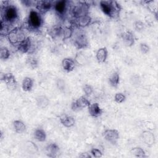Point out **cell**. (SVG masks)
Returning <instances> with one entry per match:
<instances>
[{"label":"cell","instance_id":"1","mask_svg":"<svg viewBox=\"0 0 158 158\" xmlns=\"http://www.w3.org/2000/svg\"><path fill=\"white\" fill-rule=\"evenodd\" d=\"M29 21L30 25L35 28L40 27L42 23V20L40 15L35 11H30L29 14Z\"/></svg>","mask_w":158,"mask_h":158},{"label":"cell","instance_id":"2","mask_svg":"<svg viewBox=\"0 0 158 158\" xmlns=\"http://www.w3.org/2000/svg\"><path fill=\"white\" fill-rule=\"evenodd\" d=\"M104 138L112 143H115L119 139V132L115 130H107L104 133Z\"/></svg>","mask_w":158,"mask_h":158},{"label":"cell","instance_id":"3","mask_svg":"<svg viewBox=\"0 0 158 158\" xmlns=\"http://www.w3.org/2000/svg\"><path fill=\"white\" fill-rule=\"evenodd\" d=\"M90 105V102L85 97H81L78 99L76 101L73 103L72 108L74 111H78L83 107L89 106Z\"/></svg>","mask_w":158,"mask_h":158},{"label":"cell","instance_id":"4","mask_svg":"<svg viewBox=\"0 0 158 158\" xmlns=\"http://www.w3.org/2000/svg\"><path fill=\"white\" fill-rule=\"evenodd\" d=\"M18 16L17 10L14 6L8 7L5 12V18L8 21H14Z\"/></svg>","mask_w":158,"mask_h":158},{"label":"cell","instance_id":"5","mask_svg":"<svg viewBox=\"0 0 158 158\" xmlns=\"http://www.w3.org/2000/svg\"><path fill=\"white\" fill-rule=\"evenodd\" d=\"M101 8L103 13L107 16H111L113 14V7L111 5V2H101L100 3Z\"/></svg>","mask_w":158,"mask_h":158},{"label":"cell","instance_id":"6","mask_svg":"<svg viewBox=\"0 0 158 158\" xmlns=\"http://www.w3.org/2000/svg\"><path fill=\"white\" fill-rule=\"evenodd\" d=\"M107 56V50L106 48H100L96 53V59L100 63H104Z\"/></svg>","mask_w":158,"mask_h":158},{"label":"cell","instance_id":"7","mask_svg":"<svg viewBox=\"0 0 158 158\" xmlns=\"http://www.w3.org/2000/svg\"><path fill=\"white\" fill-rule=\"evenodd\" d=\"M89 112L93 117H98L101 114V109L98 103H93L89 106Z\"/></svg>","mask_w":158,"mask_h":158},{"label":"cell","instance_id":"8","mask_svg":"<svg viewBox=\"0 0 158 158\" xmlns=\"http://www.w3.org/2000/svg\"><path fill=\"white\" fill-rule=\"evenodd\" d=\"M63 67L67 72H71L75 67V63L71 59H64L63 61Z\"/></svg>","mask_w":158,"mask_h":158},{"label":"cell","instance_id":"9","mask_svg":"<svg viewBox=\"0 0 158 158\" xmlns=\"http://www.w3.org/2000/svg\"><path fill=\"white\" fill-rule=\"evenodd\" d=\"M60 120H61V122H62V124L64 126L67 127L73 126L75 123V120L73 117H72L71 116L66 115H63L62 116H61Z\"/></svg>","mask_w":158,"mask_h":158},{"label":"cell","instance_id":"10","mask_svg":"<svg viewBox=\"0 0 158 158\" xmlns=\"http://www.w3.org/2000/svg\"><path fill=\"white\" fill-rule=\"evenodd\" d=\"M10 39L13 42H17L19 40H24V34L21 32L13 31L10 34Z\"/></svg>","mask_w":158,"mask_h":158},{"label":"cell","instance_id":"11","mask_svg":"<svg viewBox=\"0 0 158 158\" xmlns=\"http://www.w3.org/2000/svg\"><path fill=\"white\" fill-rule=\"evenodd\" d=\"M5 81L10 88H16V81L14 77L11 74H7L5 76Z\"/></svg>","mask_w":158,"mask_h":158},{"label":"cell","instance_id":"12","mask_svg":"<svg viewBox=\"0 0 158 158\" xmlns=\"http://www.w3.org/2000/svg\"><path fill=\"white\" fill-rule=\"evenodd\" d=\"M33 87V80L30 77H26L22 82V88L24 91H29Z\"/></svg>","mask_w":158,"mask_h":158},{"label":"cell","instance_id":"13","mask_svg":"<svg viewBox=\"0 0 158 158\" xmlns=\"http://www.w3.org/2000/svg\"><path fill=\"white\" fill-rule=\"evenodd\" d=\"M14 127L16 132L18 133H22L26 131L25 124L20 120H16L14 122Z\"/></svg>","mask_w":158,"mask_h":158},{"label":"cell","instance_id":"14","mask_svg":"<svg viewBox=\"0 0 158 158\" xmlns=\"http://www.w3.org/2000/svg\"><path fill=\"white\" fill-rule=\"evenodd\" d=\"M37 103L40 107L45 108L49 104V100L46 96H40L37 99Z\"/></svg>","mask_w":158,"mask_h":158},{"label":"cell","instance_id":"15","mask_svg":"<svg viewBox=\"0 0 158 158\" xmlns=\"http://www.w3.org/2000/svg\"><path fill=\"white\" fill-rule=\"evenodd\" d=\"M34 136L36 140L40 141H43L46 140V133L42 129H37L34 133Z\"/></svg>","mask_w":158,"mask_h":158},{"label":"cell","instance_id":"16","mask_svg":"<svg viewBox=\"0 0 158 158\" xmlns=\"http://www.w3.org/2000/svg\"><path fill=\"white\" fill-rule=\"evenodd\" d=\"M66 1H61L58 2L55 6V9L57 12H58L60 14H62L66 10Z\"/></svg>","mask_w":158,"mask_h":158},{"label":"cell","instance_id":"17","mask_svg":"<svg viewBox=\"0 0 158 158\" xmlns=\"http://www.w3.org/2000/svg\"><path fill=\"white\" fill-rule=\"evenodd\" d=\"M109 82L112 87H117L119 83V75L117 72L114 73L109 79Z\"/></svg>","mask_w":158,"mask_h":158},{"label":"cell","instance_id":"18","mask_svg":"<svg viewBox=\"0 0 158 158\" xmlns=\"http://www.w3.org/2000/svg\"><path fill=\"white\" fill-rule=\"evenodd\" d=\"M143 138L145 140V141L147 144H152V143H154V135L151 133H149L148 132H145L143 133Z\"/></svg>","mask_w":158,"mask_h":158},{"label":"cell","instance_id":"19","mask_svg":"<svg viewBox=\"0 0 158 158\" xmlns=\"http://www.w3.org/2000/svg\"><path fill=\"white\" fill-rule=\"evenodd\" d=\"M125 100V96L121 93H117L115 95V101L118 103H121Z\"/></svg>","mask_w":158,"mask_h":158},{"label":"cell","instance_id":"20","mask_svg":"<svg viewBox=\"0 0 158 158\" xmlns=\"http://www.w3.org/2000/svg\"><path fill=\"white\" fill-rule=\"evenodd\" d=\"M51 3L48 2H42L40 4V6H41V8L42 10H44V11H48L51 8Z\"/></svg>","mask_w":158,"mask_h":158},{"label":"cell","instance_id":"21","mask_svg":"<svg viewBox=\"0 0 158 158\" xmlns=\"http://www.w3.org/2000/svg\"><path fill=\"white\" fill-rule=\"evenodd\" d=\"M9 56H10L9 50L6 48H2L1 50V58L2 59H7L9 58Z\"/></svg>","mask_w":158,"mask_h":158},{"label":"cell","instance_id":"22","mask_svg":"<svg viewBox=\"0 0 158 158\" xmlns=\"http://www.w3.org/2000/svg\"><path fill=\"white\" fill-rule=\"evenodd\" d=\"M19 49L20 50L22 51L23 52H26L28 49H29V42H24V43H22L20 47H19Z\"/></svg>","mask_w":158,"mask_h":158},{"label":"cell","instance_id":"23","mask_svg":"<svg viewBox=\"0 0 158 158\" xmlns=\"http://www.w3.org/2000/svg\"><path fill=\"white\" fill-rule=\"evenodd\" d=\"M83 91L87 95H90L93 93V88L88 85H87L83 88Z\"/></svg>","mask_w":158,"mask_h":158},{"label":"cell","instance_id":"24","mask_svg":"<svg viewBox=\"0 0 158 158\" xmlns=\"http://www.w3.org/2000/svg\"><path fill=\"white\" fill-rule=\"evenodd\" d=\"M58 148L57 147V146L56 144H52L50 146H49V148H48V149L49 151V152L53 154V153H56L57 152V151L58 149Z\"/></svg>","mask_w":158,"mask_h":158},{"label":"cell","instance_id":"25","mask_svg":"<svg viewBox=\"0 0 158 158\" xmlns=\"http://www.w3.org/2000/svg\"><path fill=\"white\" fill-rule=\"evenodd\" d=\"M89 21L90 20H89V18L88 17L83 16V17L80 18V23L82 26H85L88 23Z\"/></svg>","mask_w":158,"mask_h":158},{"label":"cell","instance_id":"26","mask_svg":"<svg viewBox=\"0 0 158 158\" xmlns=\"http://www.w3.org/2000/svg\"><path fill=\"white\" fill-rule=\"evenodd\" d=\"M91 153L96 157H101L102 156L101 152L99 149H92Z\"/></svg>","mask_w":158,"mask_h":158},{"label":"cell","instance_id":"27","mask_svg":"<svg viewBox=\"0 0 158 158\" xmlns=\"http://www.w3.org/2000/svg\"><path fill=\"white\" fill-rule=\"evenodd\" d=\"M141 50L143 53H146L149 51V48L146 44H141Z\"/></svg>","mask_w":158,"mask_h":158}]
</instances>
